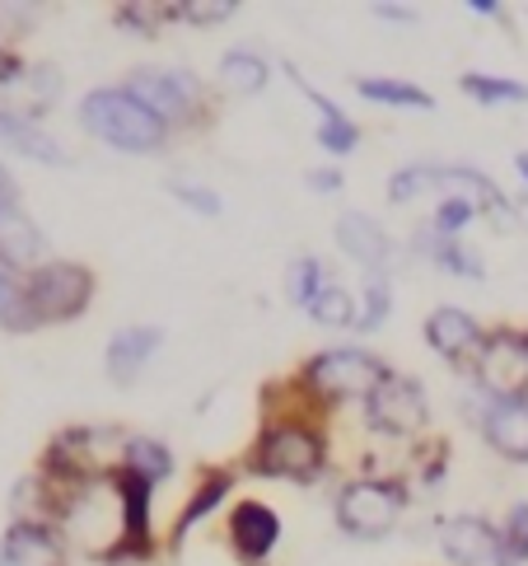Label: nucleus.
I'll use <instances>...</instances> for the list:
<instances>
[{
	"label": "nucleus",
	"mask_w": 528,
	"mask_h": 566,
	"mask_svg": "<svg viewBox=\"0 0 528 566\" xmlns=\"http://www.w3.org/2000/svg\"><path fill=\"white\" fill-rule=\"evenodd\" d=\"M309 314H314L318 323H328V328H341V323H351V318H356L351 295L341 291V286H323V295L309 305Z\"/></svg>",
	"instance_id": "a878e982"
},
{
	"label": "nucleus",
	"mask_w": 528,
	"mask_h": 566,
	"mask_svg": "<svg viewBox=\"0 0 528 566\" xmlns=\"http://www.w3.org/2000/svg\"><path fill=\"white\" fill-rule=\"evenodd\" d=\"M10 192H14V188H10V178H6V169H0V207H6V201H10Z\"/></svg>",
	"instance_id": "58836bf2"
},
{
	"label": "nucleus",
	"mask_w": 528,
	"mask_h": 566,
	"mask_svg": "<svg viewBox=\"0 0 528 566\" xmlns=\"http://www.w3.org/2000/svg\"><path fill=\"white\" fill-rule=\"evenodd\" d=\"M473 201L468 197H450V201H444V207L435 211V230L444 234V239H450V234H458L463 226H468V220H473Z\"/></svg>",
	"instance_id": "c756f323"
},
{
	"label": "nucleus",
	"mask_w": 528,
	"mask_h": 566,
	"mask_svg": "<svg viewBox=\"0 0 528 566\" xmlns=\"http://www.w3.org/2000/svg\"><path fill=\"white\" fill-rule=\"evenodd\" d=\"M389 305H393V291L383 276H370V286H365V314H360V328H383V318H389Z\"/></svg>",
	"instance_id": "c85d7f7f"
},
{
	"label": "nucleus",
	"mask_w": 528,
	"mask_h": 566,
	"mask_svg": "<svg viewBox=\"0 0 528 566\" xmlns=\"http://www.w3.org/2000/svg\"><path fill=\"white\" fill-rule=\"evenodd\" d=\"M43 249H47L43 230H38L14 201H6V207H0V262H6V268H33V262L43 258Z\"/></svg>",
	"instance_id": "9b49d317"
},
{
	"label": "nucleus",
	"mask_w": 528,
	"mask_h": 566,
	"mask_svg": "<svg viewBox=\"0 0 528 566\" xmlns=\"http://www.w3.org/2000/svg\"><path fill=\"white\" fill-rule=\"evenodd\" d=\"M33 323H38V314L29 305V286H19L10 272H0V328L24 333V328H33Z\"/></svg>",
	"instance_id": "412c9836"
},
{
	"label": "nucleus",
	"mask_w": 528,
	"mask_h": 566,
	"mask_svg": "<svg viewBox=\"0 0 528 566\" xmlns=\"http://www.w3.org/2000/svg\"><path fill=\"white\" fill-rule=\"evenodd\" d=\"M435 262H440V268H450V272H463V276H482L477 258H468V253H463V249L454 244V239H444V244L435 249Z\"/></svg>",
	"instance_id": "7c9ffc66"
},
{
	"label": "nucleus",
	"mask_w": 528,
	"mask_h": 566,
	"mask_svg": "<svg viewBox=\"0 0 528 566\" xmlns=\"http://www.w3.org/2000/svg\"><path fill=\"white\" fill-rule=\"evenodd\" d=\"M173 197H178V201H188V207H192V211H201V216H220V197H215L211 188L173 184Z\"/></svg>",
	"instance_id": "2f4dec72"
},
{
	"label": "nucleus",
	"mask_w": 528,
	"mask_h": 566,
	"mask_svg": "<svg viewBox=\"0 0 528 566\" xmlns=\"http://www.w3.org/2000/svg\"><path fill=\"white\" fill-rule=\"evenodd\" d=\"M402 515V488L393 482H351L337 501V520L341 530L356 534V538H379L389 534Z\"/></svg>",
	"instance_id": "20e7f679"
},
{
	"label": "nucleus",
	"mask_w": 528,
	"mask_h": 566,
	"mask_svg": "<svg viewBox=\"0 0 528 566\" xmlns=\"http://www.w3.org/2000/svg\"><path fill=\"white\" fill-rule=\"evenodd\" d=\"M122 492H127V538L140 543L146 538V496H150V482L136 478L131 469H122Z\"/></svg>",
	"instance_id": "393cba45"
},
{
	"label": "nucleus",
	"mask_w": 528,
	"mask_h": 566,
	"mask_svg": "<svg viewBox=\"0 0 528 566\" xmlns=\"http://www.w3.org/2000/svg\"><path fill=\"white\" fill-rule=\"evenodd\" d=\"M505 548L515 557H528V505H515L510 511V530H505Z\"/></svg>",
	"instance_id": "473e14b6"
},
{
	"label": "nucleus",
	"mask_w": 528,
	"mask_h": 566,
	"mask_svg": "<svg viewBox=\"0 0 528 566\" xmlns=\"http://www.w3.org/2000/svg\"><path fill=\"white\" fill-rule=\"evenodd\" d=\"M473 10H477V14H500L496 0H473Z\"/></svg>",
	"instance_id": "4c0bfd02"
},
{
	"label": "nucleus",
	"mask_w": 528,
	"mask_h": 566,
	"mask_svg": "<svg viewBox=\"0 0 528 566\" xmlns=\"http://www.w3.org/2000/svg\"><path fill=\"white\" fill-rule=\"evenodd\" d=\"M482 431H486V440H492L505 459H528V402L524 398L496 402V408L486 412Z\"/></svg>",
	"instance_id": "2eb2a0df"
},
{
	"label": "nucleus",
	"mask_w": 528,
	"mask_h": 566,
	"mask_svg": "<svg viewBox=\"0 0 528 566\" xmlns=\"http://www.w3.org/2000/svg\"><path fill=\"white\" fill-rule=\"evenodd\" d=\"M0 146L29 155V159H38V165H56V169L71 165L66 150H61L38 123H29V117H19V113H0Z\"/></svg>",
	"instance_id": "dca6fc26"
},
{
	"label": "nucleus",
	"mask_w": 528,
	"mask_h": 566,
	"mask_svg": "<svg viewBox=\"0 0 528 566\" xmlns=\"http://www.w3.org/2000/svg\"><path fill=\"white\" fill-rule=\"evenodd\" d=\"M309 188L332 192V188H341V174H314V178H309Z\"/></svg>",
	"instance_id": "e433bc0d"
},
{
	"label": "nucleus",
	"mask_w": 528,
	"mask_h": 566,
	"mask_svg": "<svg viewBox=\"0 0 528 566\" xmlns=\"http://www.w3.org/2000/svg\"><path fill=\"white\" fill-rule=\"evenodd\" d=\"M291 80H295V85H299V94H309V104L323 113V127H318V140H323V146H328V150H337V155H347V150H356V140H360V132H356V123H351V117L347 113H341L337 104H328V98H323L314 85H309V80H299V71L291 66Z\"/></svg>",
	"instance_id": "a211bd4d"
},
{
	"label": "nucleus",
	"mask_w": 528,
	"mask_h": 566,
	"mask_svg": "<svg viewBox=\"0 0 528 566\" xmlns=\"http://www.w3.org/2000/svg\"><path fill=\"white\" fill-rule=\"evenodd\" d=\"M383 375L389 370H383L374 356L341 347V352H323L304 379H309V389H318L323 398H360V394H374Z\"/></svg>",
	"instance_id": "39448f33"
},
{
	"label": "nucleus",
	"mask_w": 528,
	"mask_h": 566,
	"mask_svg": "<svg viewBox=\"0 0 528 566\" xmlns=\"http://www.w3.org/2000/svg\"><path fill=\"white\" fill-rule=\"evenodd\" d=\"M374 14H383V19H393V24H412V10H398V6H374Z\"/></svg>",
	"instance_id": "c9c22d12"
},
{
	"label": "nucleus",
	"mask_w": 528,
	"mask_h": 566,
	"mask_svg": "<svg viewBox=\"0 0 528 566\" xmlns=\"http://www.w3.org/2000/svg\"><path fill=\"white\" fill-rule=\"evenodd\" d=\"M425 421V394L408 375H383V384L370 394V427L383 436H412Z\"/></svg>",
	"instance_id": "0eeeda50"
},
{
	"label": "nucleus",
	"mask_w": 528,
	"mask_h": 566,
	"mask_svg": "<svg viewBox=\"0 0 528 566\" xmlns=\"http://www.w3.org/2000/svg\"><path fill=\"white\" fill-rule=\"evenodd\" d=\"M356 90L374 104H389V108H431V94L416 90V85H402V80H383V75H365L356 80Z\"/></svg>",
	"instance_id": "6ab92c4d"
},
{
	"label": "nucleus",
	"mask_w": 528,
	"mask_h": 566,
	"mask_svg": "<svg viewBox=\"0 0 528 566\" xmlns=\"http://www.w3.org/2000/svg\"><path fill=\"white\" fill-rule=\"evenodd\" d=\"M482 384L492 389L500 402H510L528 389V337L519 333H496L482 342V360H477Z\"/></svg>",
	"instance_id": "423d86ee"
},
{
	"label": "nucleus",
	"mask_w": 528,
	"mask_h": 566,
	"mask_svg": "<svg viewBox=\"0 0 528 566\" xmlns=\"http://www.w3.org/2000/svg\"><path fill=\"white\" fill-rule=\"evenodd\" d=\"M519 174H524V178H528V155H519Z\"/></svg>",
	"instance_id": "a19ab883"
},
{
	"label": "nucleus",
	"mask_w": 528,
	"mask_h": 566,
	"mask_svg": "<svg viewBox=\"0 0 528 566\" xmlns=\"http://www.w3.org/2000/svg\"><path fill=\"white\" fill-rule=\"evenodd\" d=\"M425 342H431L440 356H463V352L482 347L486 337H482L473 314H463V310H435L431 318H425Z\"/></svg>",
	"instance_id": "f3484780"
},
{
	"label": "nucleus",
	"mask_w": 528,
	"mask_h": 566,
	"mask_svg": "<svg viewBox=\"0 0 528 566\" xmlns=\"http://www.w3.org/2000/svg\"><path fill=\"white\" fill-rule=\"evenodd\" d=\"M225 492H230V478H211L207 488H201V492L192 496V505H188V511H182V520H178V534H188L197 520H207V515L215 511V505L225 501Z\"/></svg>",
	"instance_id": "cd10ccee"
},
{
	"label": "nucleus",
	"mask_w": 528,
	"mask_h": 566,
	"mask_svg": "<svg viewBox=\"0 0 528 566\" xmlns=\"http://www.w3.org/2000/svg\"><path fill=\"white\" fill-rule=\"evenodd\" d=\"M220 80L234 90V94H262V85H267V62L253 52H225V62H220Z\"/></svg>",
	"instance_id": "aec40b11"
},
{
	"label": "nucleus",
	"mask_w": 528,
	"mask_h": 566,
	"mask_svg": "<svg viewBox=\"0 0 528 566\" xmlns=\"http://www.w3.org/2000/svg\"><path fill=\"white\" fill-rule=\"evenodd\" d=\"M33 90L43 94V104H52L56 90H61V71H56V66H38V71H33Z\"/></svg>",
	"instance_id": "f704fd0d"
},
{
	"label": "nucleus",
	"mask_w": 528,
	"mask_h": 566,
	"mask_svg": "<svg viewBox=\"0 0 528 566\" xmlns=\"http://www.w3.org/2000/svg\"><path fill=\"white\" fill-rule=\"evenodd\" d=\"M182 14H192L197 24H215V19L234 14V0H225V6H220V0H215V6H201V0H192V6H182Z\"/></svg>",
	"instance_id": "72a5a7b5"
},
{
	"label": "nucleus",
	"mask_w": 528,
	"mask_h": 566,
	"mask_svg": "<svg viewBox=\"0 0 528 566\" xmlns=\"http://www.w3.org/2000/svg\"><path fill=\"white\" fill-rule=\"evenodd\" d=\"M89 291H94V281L85 268H75V262H47L29 281V305L38 323H61L89 305Z\"/></svg>",
	"instance_id": "f03ea898"
},
{
	"label": "nucleus",
	"mask_w": 528,
	"mask_h": 566,
	"mask_svg": "<svg viewBox=\"0 0 528 566\" xmlns=\"http://www.w3.org/2000/svg\"><path fill=\"white\" fill-rule=\"evenodd\" d=\"M127 469L136 478H146V482H159V478H169L173 459H169V450L159 440H131L127 444Z\"/></svg>",
	"instance_id": "5701e85b"
},
{
	"label": "nucleus",
	"mask_w": 528,
	"mask_h": 566,
	"mask_svg": "<svg viewBox=\"0 0 528 566\" xmlns=\"http://www.w3.org/2000/svg\"><path fill=\"white\" fill-rule=\"evenodd\" d=\"M131 94L150 113L165 117V123H173V117L192 113V104L201 98V85H197V75H182V71H136L131 75Z\"/></svg>",
	"instance_id": "6e6552de"
},
{
	"label": "nucleus",
	"mask_w": 528,
	"mask_h": 566,
	"mask_svg": "<svg viewBox=\"0 0 528 566\" xmlns=\"http://www.w3.org/2000/svg\"><path fill=\"white\" fill-rule=\"evenodd\" d=\"M80 123H85L98 140H108L117 150L146 155L165 146V117L150 113L131 90H94L85 104H80Z\"/></svg>",
	"instance_id": "f257e3e1"
},
{
	"label": "nucleus",
	"mask_w": 528,
	"mask_h": 566,
	"mask_svg": "<svg viewBox=\"0 0 528 566\" xmlns=\"http://www.w3.org/2000/svg\"><path fill=\"white\" fill-rule=\"evenodd\" d=\"M230 538H234V548L243 557H267L276 548V538H281V520L262 501H243L230 515Z\"/></svg>",
	"instance_id": "f8f14e48"
},
{
	"label": "nucleus",
	"mask_w": 528,
	"mask_h": 566,
	"mask_svg": "<svg viewBox=\"0 0 528 566\" xmlns=\"http://www.w3.org/2000/svg\"><path fill=\"white\" fill-rule=\"evenodd\" d=\"M440 548L454 566H505V553H510L492 524L473 520V515H458V520L444 524Z\"/></svg>",
	"instance_id": "1a4fd4ad"
},
{
	"label": "nucleus",
	"mask_w": 528,
	"mask_h": 566,
	"mask_svg": "<svg viewBox=\"0 0 528 566\" xmlns=\"http://www.w3.org/2000/svg\"><path fill=\"white\" fill-rule=\"evenodd\" d=\"M6 75H14V66L6 62V56H0V80H6Z\"/></svg>",
	"instance_id": "ea45409f"
},
{
	"label": "nucleus",
	"mask_w": 528,
	"mask_h": 566,
	"mask_svg": "<svg viewBox=\"0 0 528 566\" xmlns=\"http://www.w3.org/2000/svg\"><path fill=\"white\" fill-rule=\"evenodd\" d=\"M337 244L347 258L365 262V268H383V262H389V234H383L379 220L365 216V211L337 216Z\"/></svg>",
	"instance_id": "9d476101"
},
{
	"label": "nucleus",
	"mask_w": 528,
	"mask_h": 566,
	"mask_svg": "<svg viewBox=\"0 0 528 566\" xmlns=\"http://www.w3.org/2000/svg\"><path fill=\"white\" fill-rule=\"evenodd\" d=\"M463 90H468L477 104H528V85L500 80V75H463Z\"/></svg>",
	"instance_id": "4be33fe9"
},
{
	"label": "nucleus",
	"mask_w": 528,
	"mask_h": 566,
	"mask_svg": "<svg viewBox=\"0 0 528 566\" xmlns=\"http://www.w3.org/2000/svg\"><path fill=\"white\" fill-rule=\"evenodd\" d=\"M519 216H524V220H528V197H524V201H519Z\"/></svg>",
	"instance_id": "79ce46f5"
},
{
	"label": "nucleus",
	"mask_w": 528,
	"mask_h": 566,
	"mask_svg": "<svg viewBox=\"0 0 528 566\" xmlns=\"http://www.w3.org/2000/svg\"><path fill=\"white\" fill-rule=\"evenodd\" d=\"M257 469L262 478H295V482H309L318 478L323 469V440L314 431H304V427H276L262 436L257 444Z\"/></svg>",
	"instance_id": "7ed1b4c3"
},
{
	"label": "nucleus",
	"mask_w": 528,
	"mask_h": 566,
	"mask_svg": "<svg viewBox=\"0 0 528 566\" xmlns=\"http://www.w3.org/2000/svg\"><path fill=\"white\" fill-rule=\"evenodd\" d=\"M286 295L295 300V305L309 310L314 300L323 295V268H318V258H299L286 268Z\"/></svg>",
	"instance_id": "b1692460"
},
{
	"label": "nucleus",
	"mask_w": 528,
	"mask_h": 566,
	"mask_svg": "<svg viewBox=\"0 0 528 566\" xmlns=\"http://www.w3.org/2000/svg\"><path fill=\"white\" fill-rule=\"evenodd\" d=\"M425 188H440V169L435 165H412V169H398L393 174L389 197L393 201H408V197H421Z\"/></svg>",
	"instance_id": "bb28decb"
},
{
	"label": "nucleus",
	"mask_w": 528,
	"mask_h": 566,
	"mask_svg": "<svg viewBox=\"0 0 528 566\" xmlns=\"http://www.w3.org/2000/svg\"><path fill=\"white\" fill-rule=\"evenodd\" d=\"M0 566H66L61 562V543L43 524H14L0 543Z\"/></svg>",
	"instance_id": "ddd939ff"
},
{
	"label": "nucleus",
	"mask_w": 528,
	"mask_h": 566,
	"mask_svg": "<svg viewBox=\"0 0 528 566\" xmlns=\"http://www.w3.org/2000/svg\"><path fill=\"white\" fill-rule=\"evenodd\" d=\"M159 328H122L113 342H108V375L117 384H131L140 370L150 366V356L159 347Z\"/></svg>",
	"instance_id": "4468645a"
}]
</instances>
